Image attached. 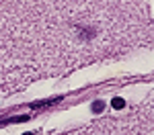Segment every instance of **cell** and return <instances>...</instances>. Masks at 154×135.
Returning <instances> with one entry per match:
<instances>
[{"instance_id":"6da1fadb","label":"cell","mask_w":154,"mask_h":135,"mask_svg":"<svg viewBox=\"0 0 154 135\" xmlns=\"http://www.w3.org/2000/svg\"><path fill=\"white\" fill-rule=\"evenodd\" d=\"M31 117L29 115H19V117H11V119H6V121H0V127H4V125H11V123H25L29 121Z\"/></svg>"},{"instance_id":"7a4b0ae2","label":"cell","mask_w":154,"mask_h":135,"mask_svg":"<svg viewBox=\"0 0 154 135\" xmlns=\"http://www.w3.org/2000/svg\"><path fill=\"white\" fill-rule=\"evenodd\" d=\"M91 109H93V113H95V115H99V113H103V109H105V102H103V100H95Z\"/></svg>"},{"instance_id":"3957f363","label":"cell","mask_w":154,"mask_h":135,"mask_svg":"<svg viewBox=\"0 0 154 135\" xmlns=\"http://www.w3.org/2000/svg\"><path fill=\"white\" fill-rule=\"evenodd\" d=\"M111 107H113V109H123V107H125V100L119 98V96H115L113 100H111Z\"/></svg>"},{"instance_id":"277c9868","label":"cell","mask_w":154,"mask_h":135,"mask_svg":"<svg viewBox=\"0 0 154 135\" xmlns=\"http://www.w3.org/2000/svg\"><path fill=\"white\" fill-rule=\"evenodd\" d=\"M23 135H33V133H23Z\"/></svg>"}]
</instances>
